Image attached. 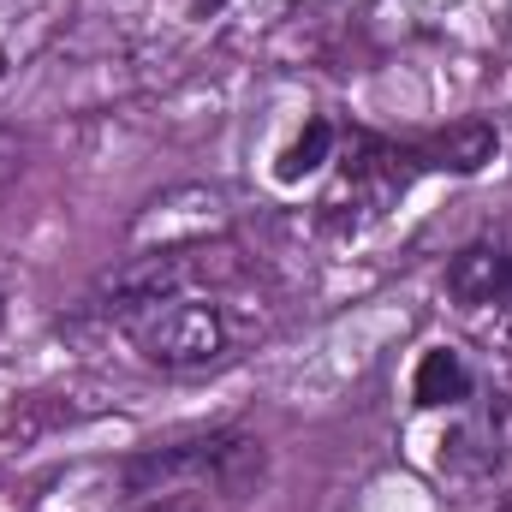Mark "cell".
<instances>
[{
    "mask_svg": "<svg viewBox=\"0 0 512 512\" xmlns=\"http://www.w3.org/2000/svg\"><path fill=\"white\" fill-rule=\"evenodd\" d=\"M245 274V256L233 251L227 239H185V245H149V251L126 256L120 268H108L90 292V316H114L126 322L149 304L185 298V292H215L233 286Z\"/></svg>",
    "mask_w": 512,
    "mask_h": 512,
    "instance_id": "1",
    "label": "cell"
},
{
    "mask_svg": "<svg viewBox=\"0 0 512 512\" xmlns=\"http://www.w3.org/2000/svg\"><path fill=\"white\" fill-rule=\"evenodd\" d=\"M131 346L155 364V370H209V364H227L251 322H239V310L221 298V292H185V298H167V304H149L126 316Z\"/></svg>",
    "mask_w": 512,
    "mask_h": 512,
    "instance_id": "2",
    "label": "cell"
},
{
    "mask_svg": "<svg viewBox=\"0 0 512 512\" xmlns=\"http://www.w3.org/2000/svg\"><path fill=\"white\" fill-rule=\"evenodd\" d=\"M256 471H262V441H245L233 429H215V435H197V441H167V447L131 453L126 465L114 471V483L126 489L131 501H149V495H179L191 483L239 489Z\"/></svg>",
    "mask_w": 512,
    "mask_h": 512,
    "instance_id": "3",
    "label": "cell"
},
{
    "mask_svg": "<svg viewBox=\"0 0 512 512\" xmlns=\"http://www.w3.org/2000/svg\"><path fill=\"white\" fill-rule=\"evenodd\" d=\"M447 292L459 304H501V298H512V251H501V245H465L447 262Z\"/></svg>",
    "mask_w": 512,
    "mask_h": 512,
    "instance_id": "4",
    "label": "cell"
},
{
    "mask_svg": "<svg viewBox=\"0 0 512 512\" xmlns=\"http://www.w3.org/2000/svg\"><path fill=\"white\" fill-rule=\"evenodd\" d=\"M495 149H501V137L489 120H459V126L435 131L417 155L429 161V167H447V173H483L489 161H495Z\"/></svg>",
    "mask_w": 512,
    "mask_h": 512,
    "instance_id": "5",
    "label": "cell"
},
{
    "mask_svg": "<svg viewBox=\"0 0 512 512\" xmlns=\"http://www.w3.org/2000/svg\"><path fill=\"white\" fill-rule=\"evenodd\" d=\"M417 405H465L471 399V370H465V358L459 352H447V346H435V352H423V364H417Z\"/></svg>",
    "mask_w": 512,
    "mask_h": 512,
    "instance_id": "6",
    "label": "cell"
},
{
    "mask_svg": "<svg viewBox=\"0 0 512 512\" xmlns=\"http://www.w3.org/2000/svg\"><path fill=\"white\" fill-rule=\"evenodd\" d=\"M328 149H334V126H328V120H310V126L298 131V143H292V149L280 155V167H274V173H280V179L292 185V179L316 173V167L328 161Z\"/></svg>",
    "mask_w": 512,
    "mask_h": 512,
    "instance_id": "7",
    "label": "cell"
},
{
    "mask_svg": "<svg viewBox=\"0 0 512 512\" xmlns=\"http://www.w3.org/2000/svg\"><path fill=\"white\" fill-rule=\"evenodd\" d=\"M143 512H197L191 501H161V507H143Z\"/></svg>",
    "mask_w": 512,
    "mask_h": 512,
    "instance_id": "8",
    "label": "cell"
},
{
    "mask_svg": "<svg viewBox=\"0 0 512 512\" xmlns=\"http://www.w3.org/2000/svg\"><path fill=\"white\" fill-rule=\"evenodd\" d=\"M0 322H6V304H0Z\"/></svg>",
    "mask_w": 512,
    "mask_h": 512,
    "instance_id": "9",
    "label": "cell"
},
{
    "mask_svg": "<svg viewBox=\"0 0 512 512\" xmlns=\"http://www.w3.org/2000/svg\"><path fill=\"white\" fill-rule=\"evenodd\" d=\"M0 149H6V143H0Z\"/></svg>",
    "mask_w": 512,
    "mask_h": 512,
    "instance_id": "10",
    "label": "cell"
}]
</instances>
